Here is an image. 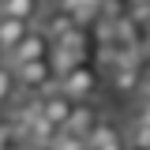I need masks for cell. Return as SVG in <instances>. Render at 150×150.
Returning a JSON list of instances; mask_svg holds the SVG:
<instances>
[{
	"instance_id": "1",
	"label": "cell",
	"mask_w": 150,
	"mask_h": 150,
	"mask_svg": "<svg viewBox=\"0 0 150 150\" xmlns=\"http://www.w3.org/2000/svg\"><path fill=\"white\" fill-rule=\"evenodd\" d=\"M98 90H101V71L90 68L86 60L75 64V68H68V71L60 75V94H68L71 101H94Z\"/></svg>"
},
{
	"instance_id": "2",
	"label": "cell",
	"mask_w": 150,
	"mask_h": 150,
	"mask_svg": "<svg viewBox=\"0 0 150 150\" xmlns=\"http://www.w3.org/2000/svg\"><path fill=\"white\" fill-rule=\"evenodd\" d=\"M49 53H53V41H49V34L34 23V26H30V34L23 38V41H19V45L4 56V60L15 68V64H23V60H41V56H49Z\"/></svg>"
},
{
	"instance_id": "3",
	"label": "cell",
	"mask_w": 150,
	"mask_h": 150,
	"mask_svg": "<svg viewBox=\"0 0 150 150\" xmlns=\"http://www.w3.org/2000/svg\"><path fill=\"white\" fill-rule=\"evenodd\" d=\"M101 116H105V112L98 109L94 101H75L71 120L64 124V135H75V139H83V143H86V135L98 128V120H101Z\"/></svg>"
},
{
	"instance_id": "4",
	"label": "cell",
	"mask_w": 150,
	"mask_h": 150,
	"mask_svg": "<svg viewBox=\"0 0 150 150\" xmlns=\"http://www.w3.org/2000/svg\"><path fill=\"white\" fill-rule=\"evenodd\" d=\"M38 26L49 34V41H60V38L71 34L79 23H75V15H71V11H64V8H45L41 19H38Z\"/></svg>"
},
{
	"instance_id": "5",
	"label": "cell",
	"mask_w": 150,
	"mask_h": 150,
	"mask_svg": "<svg viewBox=\"0 0 150 150\" xmlns=\"http://www.w3.org/2000/svg\"><path fill=\"white\" fill-rule=\"evenodd\" d=\"M38 101H41V116H45V120H49L56 131H64V124L71 120L75 101L68 98V94H60V90H56V94H49V98H38Z\"/></svg>"
},
{
	"instance_id": "6",
	"label": "cell",
	"mask_w": 150,
	"mask_h": 150,
	"mask_svg": "<svg viewBox=\"0 0 150 150\" xmlns=\"http://www.w3.org/2000/svg\"><path fill=\"white\" fill-rule=\"evenodd\" d=\"M109 83L112 90L120 94H139V83H143V75H139V60H131V64H116V68H109Z\"/></svg>"
},
{
	"instance_id": "7",
	"label": "cell",
	"mask_w": 150,
	"mask_h": 150,
	"mask_svg": "<svg viewBox=\"0 0 150 150\" xmlns=\"http://www.w3.org/2000/svg\"><path fill=\"white\" fill-rule=\"evenodd\" d=\"M45 11V0H0V15L23 19V23H38Z\"/></svg>"
},
{
	"instance_id": "8",
	"label": "cell",
	"mask_w": 150,
	"mask_h": 150,
	"mask_svg": "<svg viewBox=\"0 0 150 150\" xmlns=\"http://www.w3.org/2000/svg\"><path fill=\"white\" fill-rule=\"evenodd\" d=\"M30 26L34 23H23V19H8V15H0V49H4V56L15 49L23 38L30 34Z\"/></svg>"
},
{
	"instance_id": "9",
	"label": "cell",
	"mask_w": 150,
	"mask_h": 150,
	"mask_svg": "<svg viewBox=\"0 0 150 150\" xmlns=\"http://www.w3.org/2000/svg\"><path fill=\"white\" fill-rule=\"evenodd\" d=\"M19 98V83H15V68L4 60L0 64V112L11 109V101Z\"/></svg>"
},
{
	"instance_id": "10",
	"label": "cell",
	"mask_w": 150,
	"mask_h": 150,
	"mask_svg": "<svg viewBox=\"0 0 150 150\" xmlns=\"http://www.w3.org/2000/svg\"><path fill=\"white\" fill-rule=\"evenodd\" d=\"M131 124H146L150 128V98H135V105H131Z\"/></svg>"
},
{
	"instance_id": "11",
	"label": "cell",
	"mask_w": 150,
	"mask_h": 150,
	"mask_svg": "<svg viewBox=\"0 0 150 150\" xmlns=\"http://www.w3.org/2000/svg\"><path fill=\"white\" fill-rule=\"evenodd\" d=\"M53 146H56V150H86V143H83V139H75V135H64V131H60Z\"/></svg>"
},
{
	"instance_id": "12",
	"label": "cell",
	"mask_w": 150,
	"mask_h": 150,
	"mask_svg": "<svg viewBox=\"0 0 150 150\" xmlns=\"http://www.w3.org/2000/svg\"><path fill=\"white\" fill-rule=\"evenodd\" d=\"M98 150H128V139H124V131H120V135H112L109 143H101Z\"/></svg>"
},
{
	"instance_id": "13",
	"label": "cell",
	"mask_w": 150,
	"mask_h": 150,
	"mask_svg": "<svg viewBox=\"0 0 150 150\" xmlns=\"http://www.w3.org/2000/svg\"><path fill=\"white\" fill-rule=\"evenodd\" d=\"M146 49H150V19H146Z\"/></svg>"
},
{
	"instance_id": "14",
	"label": "cell",
	"mask_w": 150,
	"mask_h": 150,
	"mask_svg": "<svg viewBox=\"0 0 150 150\" xmlns=\"http://www.w3.org/2000/svg\"><path fill=\"white\" fill-rule=\"evenodd\" d=\"M0 64H4V49H0Z\"/></svg>"
},
{
	"instance_id": "15",
	"label": "cell",
	"mask_w": 150,
	"mask_h": 150,
	"mask_svg": "<svg viewBox=\"0 0 150 150\" xmlns=\"http://www.w3.org/2000/svg\"><path fill=\"white\" fill-rule=\"evenodd\" d=\"M41 150H56V146H41Z\"/></svg>"
},
{
	"instance_id": "16",
	"label": "cell",
	"mask_w": 150,
	"mask_h": 150,
	"mask_svg": "<svg viewBox=\"0 0 150 150\" xmlns=\"http://www.w3.org/2000/svg\"><path fill=\"white\" fill-rule=\"evenodd\" d=\"M128 150H139V146H128Z\"/></svg>"
},
{
	"instance_id": "17",
	"label": "cell",
	"mask_w": 150,
	"mask_h": 150,
	"mask_svg": "<svg viewBox=\"0 0 150 150\" xmlns=\"http://www.w3.org/2000/svg\"><path fill=\"white\" fill-rule=\"evenodd\" d=\"M146 4H150V0H146Z\"/></svg>"
}]
</instances>
